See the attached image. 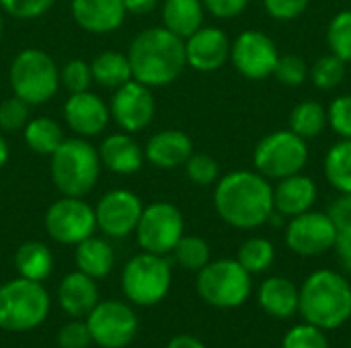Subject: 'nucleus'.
I'll return each mask as SVG.
<instances>
[{"instance_id": "obj_1", "label": "nucleus", "mask_w": 351, "mask_h": 348, "mask_svg": "<svg viewBox=\"0 0 351 348\" xmlns=\"http://www.w3.org/2000/svg\"><path fill=\"white\" fill-rule=\"evenodd\" d=\"M218 217L237 230H257L274 213V185L257 170H232L214 185Z\"/></svg>"}, {"instance_id": "obj_2", "label": "nucleus", "mask_w": 351, "mask_h": 348, "mask_svg": "<svg viewBox=\"0 0 351 348\" xmlns=\"http://www.w3.org/2000/svg\"><path fill=\"white\" fill-rule=\"evenodd\" d=\"M132 78L148 88L173 84L187 68L185 41L169 29L148 27L140 31L128 47Z\"/></svg>"}, {"instance_id": "obj_3", "label": "nucleus", "mask_w": 351, "mask_h": 348, "mask_svg": "<svg viewBox=\"0 0 351 348\" xmlns=\"http://www.w3.org/2000/svg\"><path fill=\"white\" fill-rule=\"evenodd\" d=\"M298 314L325 332L341 328L351 318V283L331 269L311 273L300 285Z\"/></svg>"}, {"instance_id": "obj_4", "label": "nucleus", "mask_w": 351, "mask_h": 348, "mask_svg": "<svg viewBox=\"0 0 351 348\" xmlns=\"http://www.w3.org/2000/svg\"><path fill=\"white\" fill-rule=\"evenodd\" d=\"M99 150L86 137H66L49 156L53 187L64 197H86L101 176Z\"/></svg>"}, {"instance_id": "obj_5", "label": "nucleus", "mask_w": 351, "mask_h": 348, "mask_svg": "<svg viewBox=\"0 0 351 348\" xmlns=\"http://www.w3.org/2000/svg\"><path fill=\"white\" fill-rule=\"evenodd\" d=\"M8 84L14 96L37 107L53 98L62 86L60 68L47 51L39 47H25L10 62Z\"/></svg>"}, {"instance_id": "obj_6", "label": "nucleus", "mask_w": 351, "mask_h": 348, "mask_svg": "<svg viewBox=\"0 0 351 348\" xmlns=\"http://www.w3.org/2000/svg\"><path fill=\"white\" fill-rule=\"evenodd\" d=\"M49 293L39 281L16 277L0 285V328L6 332H29L45 322Z\"/></svg>"}, {"instance_id": "obj_7", "label": "nucleus", "mask_w": 351, "mask_h": 348, "mask_svg": "<svg viewBox=\"0 0 351 348\" xmlns=\"http://www.w3.org/2000/svg\"><path fill=\"white\" fill-rule=\"evenodd\" d=\"M197 295L212 308H241L253 291V275L243 269L237 258L210 260L195 279Z\"/></svg>"}, {"instance_id": "obj_8", "label": "nucleus", "mask_w": 351, "mask_h": 348, "mask_svg": "<svg viewBox=\"0 0 351 348\" xmlns=\"http://www.w3.org/2000/svg\"><path fill=\"white\" fill-rule=\"evenodd\" d=\"M173 283V271L165 256L140 252L132 256L121 271V291L125 299L140 308L160 304Z\"/></svg>"}, {"instance_id": "obj_9", "label": "nucleus", "mask_w": 351, "mask_h": 348, "mask_svg": "<svg viewBox=\"0 0 351 348\" xmlns=\"http://www.w3.org/2000/svg\"><path fill=\"white\" fill-rule=\"evenodd\" d=\"M308 142L292 129H278L259 139L253 150V166L267 180L298 174L308 164Z\"/></svg>"}, {"instance_id": "obj_10", "label": "nucleus", "mask_w": 351, "mask_h": 348, "mask_svg": "<svg viewBox=\"0 0 351 348\" xmlns=\"http://www.w3.org/2000/svg\"><path fill=\"white\" fill-rule=\"evenodd\" d=\"M134 234L144 252L167 256L185 234L183 213L169 201H154L142 209Z\"/></svg>"}, {"instance_id": "obj_11", "label": "nucleus", "mask_w": 351, "mask_h": 348, "mask_svg": "<svg viewBox=\"0 0 351 348\" xmlns=\"http://www.w3.org/2000/svg\"><path fill=\"white\" fill-rule=\"evenodd\" d=\"M43 226L53 242L76 246L97 232L95 207L88 205L82 197L62 195V199L53 201L47 207L43 215Z\"/></svg>"}, {"instance_id": "obj_12", "label": "nucleus", "mask_w": 351, "mask_h": 348, "mask_svg": "<svg viewBox=\"0 0 351 348\" xmlns=\"http://www.w3.org/2000/svg\"><path fill=\"white\" fill-rule=\"evenodd\" d=\"M90 338L101 348H125L138 334V316L119 299L99 302L84 318Z\"/></svg>"}, {"instance_id": "obj_13", "label": "nucleus", "mask_w": 351, "mask_h": 348, "mask_svg": "<svg viewBox=\"0 0 351 348\" xmlns=\"http://www.w3.org/2000/svg\"><path fill=\"white\" fill-rule=\"evenodd\" d=\"M337 232L339 230L327 211L311 209L288 219L284 230V242L294 254L313 258L333 250Z\"/></svg>"}, {"instance_id": "obj_14", "label": "nucleus", "mask_w": 351, "mask_h": 348, "mask_svg": "<svg viewBox=\"0 0 351 348\" xmlns=\"http://www.w3.org/2000/svg\"><path fill=\"white\" fill-rule=\"evenodd\" d=\"M280 59L276 41L259 29H245L230 41V62L234 70L249 80H265L274 76Z\"/></svg>"}, {"instance_id": "obj_15", "label": "nucleus", "mask_w": 351, "mask_h": 348, "mask_svg": "<svg viewBox=\"0 0 351 348\" xmlns=\"http://www.w3.org/2000/svg\"><path fill=\"white\" fill-rule=\"evenodd\" d=\"M109 113L111 121H115V125L125 133H138L146 129L156 113L152 88L132 78L130 82L113 90L109 101Z\"/></svg>"}, {"instance_id": "obj_16", "label": "nucleus", "mask_w": 351, "mask_h": 348, "mask_svg": "<svg viewBox=\"0 0 351 348\" xmlns=\"http://www.w3.org/2000/svg\"><path fill=\"white\" fill-rule=\"evenodd\" d=\"M142 199L130 189H111L95 205L97 230L107 238H128L136 232V226L142 215Z\"/></svg>"}, {"instance_id": "obj_17", "label": "nucleus", "mask_w": 351, "mask_h": 348, "mask_svg": "<svg viewBox=\"0 0 351 348\" xmlns=\"http://www.w3.org/2000/svg\"><path fill=\"white\" fill-rule=\"evenodd\" d=\"M183 41L187 68L195 72L212 74L218 72L226 62H230V39L220 27L204 25Z\"/></svg>"}, {"instance_id": "obj_18", "label": "nucleus", "mask_w": 351, "mask_h": 348, "mask_svg": "<svg viewBox=\"0 0 351 348\" xmlns=\"http://www.w3.org/2000/svg\"><path fill=\"white\" fill-rule=\"evenodd\" d=\"M64 121L68 129L78 137H95L103 133L111 121L109 105L95 92H72L64 103Z\"/></svg>"}, {"instance_id": "obj_19", "label": "nucleus", "mask_w": 351, "mask_h": 348, "mask_svg": "<svg viewBox=\"0 0 351 348\" xmlns=\"http://www.w3.org/2000/svg\"><path fill=\"white\" fill-rule=\"evenodd\" d=\"M70 12L74 23L93 35L117 31L128 16L123 0H70Z\"/></svg>"}, {"instance_id": "obj_20", "label": "nucleus", "mask_w": 351, "mask_h": 348, "mask_svg": "<svg viewBox=\"0 0 351 348\" xmlns=\"http://www.w3.org/2000/svg\"><path fill=\"white\" fill-rule=\"evenodd\" d=\"M193 154L191 137L181 129H160L144 146V158L158 170L181 168Z\"/></svg>"}, {"instance_id": "obj_21", "label": "nucleus", "mask_w": 351, "mask_h": 348, "mask_svg": "<svg viewBox=\"0 0 351 348\" xmlns=\"http://www.w3.org/2000/svg\"><path fill=\"white\" fill-rule=\"evenodd\" d=\"M97 150H99L101 166L119 176H130L140 172L146 162L144 148L132 137V133L125 131L105 135Z\"/></svg>"}, {"instance_id": "obj_22", "label": "nucleus", "mask_w": 351, "mask_h": 348, "mask_svg": "<svg viewBox=\"0 0 351 348\" xmlns=\"http://www.w3.org/2000/svg\"><path fill=\"white\" fill-rule=\"evenodd\" d=\"M319 187L315 178L298 172L276 180L274 185V211L284 215L286 219L296 217L304 211H311L317 203Z\"/></svg>"}, {"instance_id": "obj_23", "label": "nucleus", "mask_w": 351, "mask_h": 348, "mask_svg": "<svg viewBox=\"0 0 351 348\" xmlns=\"http://www.w3.org/2000/svg\"><path fill=\"white\" fill-rule=\"evenodd\" d=\"M58 304L62 312L70 318H86L90 310L99 304V289L97 281L80 271L68 273L58 287Z\"/></svg>"}, {"instance_id": "obj_24", "label": "nucleus", "mask_w": 351, "mask_h": 348, "mask_svg": "<svg viewBox=\"0 0 351 348\" xmlns=\"http://www.w3.org/2000/svg\"><path fill=\"white\" fill-rule=\"evenodd\" d=\"M257 302L267 316L286 320L298 314L300 287L286 277H267L257 289Z\"/></svg>"}, {"instance_id": "obj_25", "label": "nucleus", "mask_w": 351, "mask_h": 348, "mask_svg": "<svg viewBox=\"0 0 351 348\" xmlns=\"http://www.w3.org/2000/svg\"><path fill=\"white\" fill-rule=\"evenodd\" d=\"M74 263L76 271L97 279H105L115 267V250L113 246L99 236H90L74 246Z\"/></svg>"}, {"instance_id": "obj_26", "label": "nucleus", "mask_w": 351, "mask_h": 348, "mask_svg": "<svg viewBox=\"0 0 351 348\" xmlns=\"http://www.w3.org/2000/svg\"><path fill=\"white\" fill-rule=\"evenodd\" d=\"M160 4L162 27L181 39H187L191 33L204 27L206 6L202 0H162Z\"/></svg>"}, {"instance_id": "obj_27", "label": "nucleus", "mask_w": 351, "mask_h": 348, "mask_svg": "<svg viewBox=\"0 0 351 348\" xmlns=\"http://www.w3.org/2000/svg\"><path fill=\"white\" fill-rule=\"evenodd\" d=\"M14 267L19 277L43 283L53 271V254L47 244L29 240L23 242L14 252Z\"/></svg>"}, {"instance_id": "obj_28", "label": "nucleus", "mask_w": 351, "mask_h": 348, "mask_svg": "<svg viewBox=\"0 0 351 348\" xmlns=\"http://www.w3.org/2000/svg\"><path fill=\"white\" fill-rule=\"evenodd\" d=\"M90 70H93V82L111 90L132 80V66L128 53L121 51H113V49L101 51L90 62Z\"/></svg>"}, {"instance_id": "obj_29", "label": "nucleus", "mask_w": 351, "mask_h": 348, "mask_svg": "<svg viewBox=\"0 0 351 348\" xmlns=\"http://www.w3.org/2000/svg\"><path fill=\"white\" fill-rule=\"evenodd\" d=\"M23 139L33 154L49 158L66 139V135L58 121L49 117H33L23 129Z\"/></svg>"}, {"instance_id": "obj_30", "label": "nucleus", "mask_w": 351, "mask_h": 348, "mask_svg": "<svg viewBox=\"0 0 351 348\" xmlns=\"http://www.w3.org/2000/svg\"><path fill=\"white\" fill-rule=\"evenodd\" d=\"M323 174L337 193H351V139H337L327 150Z\"/></svg>"}, {"instance_id": "obj_31", "label": "nucleus", "mask_w": 351, "mask_h": 348, "mask_svg": "<svg viewBox=\"0 0 351 348\" xmlns=\"http://www.w3.org/2000/svg\"><path fill=\"white\" fill-rule=\"evenodd\" d=\"M288 123H290L288 129H292L296 135L304 137L306 142L315 139L329 127L327 125V107H323L315 98L302 101L292 109Z\"/></svg>"}, {"instance_id": "obj_32", "label": "nucleus", "mask_w": 351, "mask_h": 348, "mask_svg": "<svg viewBox=\"0 0 351 348\" xmlns=\"http://www.w3.org/2000/svg\"><path fill=\"white\" fill-rule=\"evenodd\" d=\"M237 260L251 275H261L271 269L276 260V246L267 238H261V236L249 238L239 246Z\"/></svg>"}, {"instance_id": "obj_33", "label": "nucleus", "mask_w": 351, "mask_h": 348, "mask_svg": "<svg viewBox=\"0 0 351 348\" xmlns=\"http://www.w3.org/2000/svg\"><path fill=\"white\" fill-rule=\"evenodd\" d=\"M171 254L181 269L193 271V273L202 271L212 260L210 244L199 236H187V234L181 236V240L177 242Z\"/></svg>"}, {"instance_id": "obj_34", "label": "nucleus", "mask_w": 351, "mask_h": 348, "mask_svg": "<svg viewBox=\"0 0 351 348\" xmlns=\"http://www.w3.org/2000/svg\"><path fill=\"white\" fill-rule=\"evenodd\" d=\"M346 62L339 59L333 53H327L319 57L311 68H308V78L319 90H333L337 88L343 78H346Z\"/></svg>"}, {"instance_id": "obj_35", "label": "nucleus", "mask_w": 351, "mask_h": 348, "mask_svg": "<svg viewBox=\"0 0 351 348\" xmlns=\"http://www.w3.org/2000/svg\"><path fill=\"white\" fill-rule=\"evenodd\" d=\"M327 45L333 55L351 64V10H339L327 27Z\"/></svg>"}, {"instance_id": "obj_36", "label": "nucleus", "mask_w": 351, "mask_h": 348, "mask_svg": "<svg viewBox=\"0 0 351 348\" xmlns=\"http://www.w3.org/2000/svg\"><path fill=\"white\" fill-rule=\"evenodd\" d=\"M183 168L187 178L197 187H212L220 178V164L216 162V158L204 152H193L183 164Z\"/></svg>"}, {"instance_id": "obj_37", "label": "nucleus", "mask_w": 351, "mask_h": 348, "mask_svg": "<svg viewBox=\"0 0 351 348\" xmlns=\"http://www.w3.org/2000/svg\"><path fill=\"white\" fill-rule=\"evenodd\" d=\"M31 119V105L23 98L10 94L4 101H0V131L14 133L23 131L25 125Z\"/></svg>"}, {"instance_id": "obj_38", "label": "nucleus", "mask_w": 351, "mask_h": 348, "mask_svg": "<svg viewBox=\"0 0 351 348\" xmlns=\"http://www.w3.org/2000/svg\"><path fill=\"white\" fill-rule=\"evenodd\" d=\"M60 84L68 88V92H84L93 86V70L90 62L84 59H70L60 68Z\"/></svg>"}, {"instance_id": "obj_39", "label": "nucleus", "mask_w": 351, "mask_h": 348, "mask_svg": "<svg viewBox=\"0 0 351 348\" xmlns=\"http://www.w3.org/2000/svg\"><path fill=\"white\" fill-rule=\"evenodd\" d=\"M282 348H331L329 340L325 336V330L304 322L294 328H290L284 338H282Z\"/></svg>"}, {"instance_id": "obj_40", "label": "nucleus", "mask_w": 351, "mask_h": 348, "mask_svg": "<svg viewBox=\"0 0 351 348\" xmlns=\"http://www.w3.org/2000/svg\"><path fill=\"white\" fill-rule=\"evenodd\" d=\"M327 125L339 139H351V94H339L327 107Z\"/></svg>"}, {"instance_id": "obj_41", "label": "nucleus", "mask_w": 351, "mask_h": 348, "mask_svg": "<svg viewBox=\"0 0 351 348\" xmlns=\"http://www.w3.org/2000/svg\"><path fill=\"white\" fill-rule=\"evenodd\" d=\"M308 68H311V66H308L300 55L288 53V55H280L278 66H276V70H274V76H276L284 86L296 88V86L304 84V80L308 78Z\"/></svg>"}, {"instance_id": "obj_42", "label": "nucleus", "mask_w": 351, "mask_h": 348, "mask_svg": "<svg viewBox=\"0 0 351 348\" xmlns=\"http://www.w3.org/2000/svg\"><path fill=\"white\" fill-rule=\"evenodd\" d=\"M56 0H0V8L19 21H33L43 16Z\"/></svg>"}, {"instance_id": "obj_43", "label": "nucleus", "mask_w": 351, "mask_h": 348, "mask_svg": "<svg viewBox=\"0 0 351 348\" xmlns=\"http://www.w3.org/2000/svg\"><path fill=\"white\" fill-rule=\"evenodd\" d=\"M308 6H311V0H263L265 12L274 21H280V23L300 18Z\"/></svg>"}, {"instance_id": "obj_44", "label": "nucleus", "mask_w": 351, "mask_h": 348, "mask_svg": "<svg viewBox=\"0 0 351 348\" xmlns=\"http://www.w3.org/2000/svg\"><path fill=\"white\" fill-rule=\"evenodd\" d=\"M90 343H93V338H90L86 322L76 320V318H74V322L64 324L58 332V347L60 348H88Z\"/></svg>"}, {"instance_id": "obj_45", "label": "nucleus", "mask_w": 351, "mask_h": 348, "mask_svg": "<svg viewBox=\"0 0 351 348\" xmlns=\"http://www.w3.org/2000/svg\"><path fill=\"white\" fill-rule=\"evenodd\" d=\"M206 6V12L220 21H230L243 14L251 0H202Z\"/></svg>"}, {"instance_id": "obj_46", "label": "nucleus", "mask_w": 351, "mask_h": 348, "mask_svg": "<svg viewBox=\"0 0 351 348\" xmlns=\"http://www.w3.org/2000/svg\"><path fill=\"white\" fill-rule=\"evenodd\" d=\"M327 213L337 230H351V193H339V197L329 205Z\"/></svg>"}, {"instance_id": "obj_47", "label": "nucleus", "mask_w": 351, "mask_h": 348, "mask_svg": "<svg viewBox=\"0 0 351 348\" xmlns=\"http://www.w3.org/2000/svg\"><path fill=\"white\" fill-rule=\"evenodd\" d=\"M333 250L337 252L346 273L351 275V230H339L337 232V240H335Z\"/></svg>"}, {"instance_id": "obj_48", "label": "nucleus", "mask_w": 351, "mask_h": 348, "mask_svg": "<svg viewBox=\"0 0 351 348\" xmlns=\"http://www.w3.org/2000/svg\"><path fill=\"white\" fill-rule=\"evenodd\" d=\"M162 0H123L128 14H148L152 12Z\"/></svg>"}, {"instance_id": "obj_49", "label": "nucleus", "mask_w": 351, "mask_h": 348, "mask_svg": "<svg viewBox=\"0 0 351 348\" xmlns=\"http://www.w3.org/2000/svg\"><path fill=\"white\" fill-rule=\"evenodd\" d=\"M167 348H208L199 338L191 336V334H179V336H173L169 340Z\"/></svg>"}, {"instance_id": "obj_50", "label": "nucleus", "mask_w": 351, "mask_h": 348, "mask_svg": "<svg viewBox=\"0 0 351 348\" xmlns=\"http://www.w3.org/2000/svg\"><path fill=\"white\" fill-rule=\"evenodd\" d=\"M8 158H10V148H8V142H6V137L0 133V170L6 166Z\"/></svg>"}, {"instance_id": "obj_51", "label": "nucleus", "mask_w": 351, "mask_h": 348, "mask_svg": "<svg viewBox=\"0 0 351 348\" xmlns=\"http://www.w3.org/2000/svg\"><path fill=\"white\" fill-rule=\"evenodd\" d=\"M2 33H4V18H2V12H0V39H2Z\"/></svg>"}, {"instance_id": "obj_52", "label": "nucleus", "mask_w": 351, "mask_h": 348, "mask_svg": "<svg viewBox=\"0 0 351 348\" xmlns=\"http://www.w3.org/2000/svg\"><path fill=\"white\" fill-rule=\"evenodd\" d=\"M350 348H351V343H350Z\"/></svg>"}]
</instances>
